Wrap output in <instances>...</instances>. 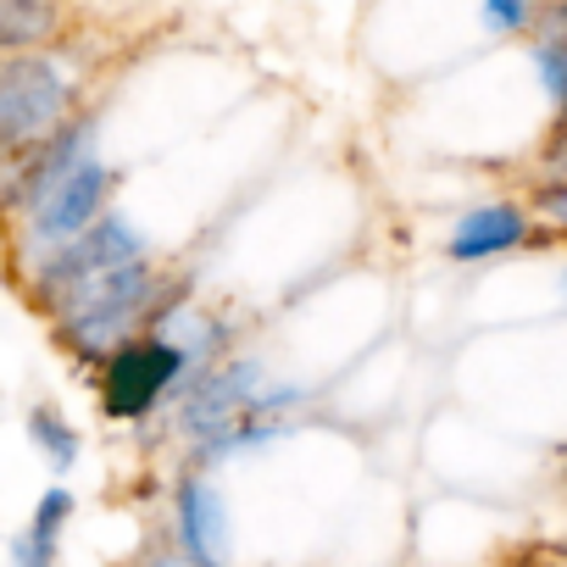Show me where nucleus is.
Wrapping results in <instances>:
<instances>
[{
	"instance_id": "obj_15",
	"label": "nucleus",
	"mask_w": 567,
	"mask_h": 567,
	"mask_svg": "<svg viewBox=\"0 0 567 567\" xmlns=\"http://www.w3.org/2000/svg\"><path fill=\"white\" fill-rule=\"evenodd\" d=\"M545 162H550V167H561V173H567V123H561V128H556V134H550V145H545Z\"/></svg>"
},
{
	"instance_id": "obj_5",
	"label": "nucleus",
	"mask_w": 567,
	"mask_h": 567,
	"mask_svg": "<svg viewBox=\"0 0 567 567\" xmlns=\"http://www.w3.org/2000/svg\"><path fill=\"white\" fill-rule=\"evenodd\" d=\"M101 195H106V167L90 156V162L34 212V239H40V245H73V239H84V234H90V217H95V206H101Z\"/></svg>"
},
{
	"instance_id": "obj_3",
	"label": "nucleus",
	"mask_w": 567,
	"mask_h": 567,
	"mask_svg": "<svg viewBox=\"0 0 567 567\" xmlns=\"http://www.w3.org/2000/svg\"><path fill=\"white\" fill-rule=\"evenodd\" d=\"M189 368V357L173 346V340H134L123 346L112 362H106V384H101V406L106 417H145L167 390L173 379Z\"/></svg>"
},
{
	"instance_id": "obj_8",
	"label": "nucleus",
	"mask_w": 567,
	"mask_h": 567,
	"mask_svg": "<svg viewBox=\"0 0 567 567\" xmlns=\"http://www.w3.org/2000/svg\"><path fill=\"white\" fill-rule=\"evenodd\" d=\"M56 23H62L56 0H0V45H7V51L51 40Z\"/></svg>"
},
{
	"instance_id": "obj_4",
	"label": "nucleus",
	"mask_w": 567,
	"mask_h": 567,
	"mask_svg": "<svg viewBox=\"0 0 567 567\" xmlns=\"http://www.w3.org/2000/svg\"><path fill=\"white\" fill-rule=\"evenodd\" d=\"M140 250H145V239H140V228H134L128 217H101L84 239L62 245V250L40 267V290L56 301L62 290H73V284L90 278V272H106V267H128V261H140Z\"/></svg>"
},
{
	"instance_id": "obj_16",
	"label": "nucleus",
	"mask_w": 567,
	"mask_h": 567,
	"mask_svg": "<svg viewBox=\"0 0 567 567\" xmlns=\"http://www.w3.org/2000/svg\"><path fill=\"white\" fill-rule=\"evenodd\" d=\"M145 567H200V561H195L189 550H162V556H151Z\"/></svg>"
},
{
	"instance_id": "obj_9",
	"label": "nucleus",
	"mask_w": 567,
	"mask_h": 567,
	"mask_svg": "<svg viewBox=\"0 0 567 567\" xmlns=\"http://www.w3.org/2000/svg\"><path fill=\"white\" fill-rule=\"evenodd\" d=\"M29 434H34V445L45 451V462H51L56 473H68V467L79 462V429H73L56 406H34V412H29Z\"/></svg>"
},
{
	"instance_id": "obj_1",
	"label": "nucleus",
	"mask_w": 567,
	"mask_h": 567,
	"mask_svg": "<svg viewBox=\"0 0 567 567\" xmlns=\"http://www.w3.org/2000/svg\"><path fill=\"white\" fill-rule=\"evenodd\" d=\"M51 307L62 318V340L79 357H106V351L117 357L128 346V334L145 318H156L162 284L151 278L145 261H128V267H106V272L79 278L73 290H62Z\"/></svg>"
},
{
	"instance_id": "obj_12",
	"label": "nucleus",
	"mask_w": 567,
	"mask_h": 567,
	"mask_svg": "<svg viewBox=\"0 0 567 567\" xmlns=\"http://www.w3.org/2000/svg\"><path fill=\"white\" fill-rule=\"evenodd\" d=\"M528 23V0H484V29L489 34H517Z\"/></svg>"
},
{
	"instance_id": "obj_11",
	"label": "nucleus",
	"mask_w": 567,
	"mask_h": 567,
	"mask_svg": "<svg viewBox=\"0 0 567 567\" xmlns=\"http://www.w3.org/2000/svg\"><path fill=\"white\" fill-rule=\"evenodd\" d=\"M534 73L550 90V101H561L567 112V45H534Z\"/></svg>"
},
{
	"instance_id": "obj_2",
	"label": "nucleus",
	"mask_w": 567,
	"mask_h": 567,
	"mask_svg": "<svg viewBox=\"0 0 567 567\" xmlns=\"http://www.w3.org/2000/svg\"><path fill=\"white\" fill-rule=\"evenodd\" d=\"M68 112V79L45 56H7L0 68V145L23 156Z\"/></svg>"
},
{
	"instance_id": "obj_13",
	"label": "nucleus",
	"mask_w": 567,
	"mask_h": 567,
	"mask_svg": "<svg viewBox=\"0 0 567 567\" xmlns=\"http://www.w3.org/2000/svg\"><path fill=\"white\" fill-rule=\"evenodd\" d=\"M539 45H567V0H556L550 12H539Z\"/></svg>"
},
{
	"instance_id": "obj_10",
	"label": "nucleus",
	"mask_w": 567,
	"mask_h": 567,
	"mask_svg": "<svg viewBox=\"0 0 567 567\" xmlns=\"http://www.w3.org/2000/svg\"><path fill=\"white\" fill-rule=\"evenodd\" d=\"M68 512H73V495H68V489H45V501H40V512H34V523H29V539H34L45 556H56V534H62Z\"/></svg>"
},
{
	"instance_id": "obj_14",
	"label": "nucleus",
	"mask_w": 567,
	"mask_h": 567,
	"mask_svg": "<svg viewBox=\"0 0 567 567\" xmlns=\"http://www.w3.org/2000/svg\"><path fill=\"white\" fill-rule=\"evenodd\" d=\"M12 567H51V556H45L29 534H18V539H12Z\"/></svg>"
},
{
	"instance_id": "obj_7",
	"label": "nucleus",
	"mask_w": 567,
	"mask_h": 567,
	"mask_svg": "<svg viewBox=\"0 0 567 567\" xmlns=\"http://www.w3.org/2000/svg\"><path fill=\"white\" fill-rule=\"evenodd\" d=\"M523 234H528L523 212H517V206H506V200H495V206L467 212V217L456 223V234H451V245H445V250H451L456 261H478V256H501V250L523 245Z\"/></svg>"
},
{
	"instance_id": "obj_6",
	"label": "nucleus",
	"mask_w": 567,
	"mask_h": 567,
	"mask_svg": "<svg viewBox=\"0 0 567 567\" xmlns=\"http://www.w3.org/2000/svg\"><path fill=\"white\" fill-rule=\"evenodd\" d=\"M178 534H184V550L200 567L228 561V512H223V495L206 478H189L178 489Z\"/></svg>"
}]
</instances>
